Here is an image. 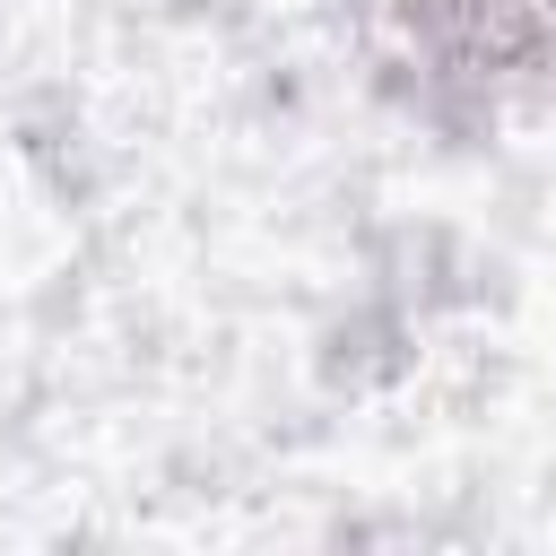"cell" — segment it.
I'll use <instances>...</instances> for the list:
<instances>
[{
    "label": "cell",
    "instance_id": "1",
    "mask_svg": "<svg viewBox=\"0 0 556 556\" xmlns=\"http://www.w3.org/2000/svg\"><path fill=\"white\" fill-rule=\"evenodd\" d=\"M365 26L426 113H495L556 70V0H365Z\"/></svg>",
    "mask_w": 556,
    "mask_h": 556
}]
</instances>
